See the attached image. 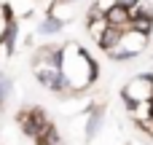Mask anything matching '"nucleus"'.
Returning a JSON list of instances; mask_svg holds the SVG:
<instances>
[{
	"instance_id": "obj_7",
	"label": "nucleus",
	"mask_w": 153,
	"mask_h": 145,
	"mask_svg": "<svg viewBox=\"0 0 153 145\" xmlns=\"http://www.w3.org/2000/svg\"><path fill=\"white\" fill-rule=\"evenodd\" d=\"M116 3H118V0H94L89 11H94V13H102V16H105V13H108V11H110Z\"/></svg>"
},
{
	"instance_id": "obj_3",
	"label": "nucleus",
	"mask_w": 153,
	"mask_h": 145,
	"mask_svg": "<svg viewBox=\"0 0 153 145\" xmlns=\"http://www.w3.org/2000/svg\"><path fill=\"white\" fill-rule=\"evenodd\" d=\"M148 43H151V35L148 32H140L134 27H126V30H118V35H116V40L110 46H105V54L110 59H134V57L145 54Z\"/></svg>"
},
{
	"instance_id": "obj_2",
	"label": "nucleus",
	"mask_w": 153,
	"mask_h": 145,
	"mask_svg": "<svg viewBox=\"0 0 153 145\" xmlns=\"http://www.w3.org/2000/svg\"><path fill=\"white\" fill-rule=\"evenodd\" d=\"M32 73L46 91L65 94L62 91V75H59V46H40L35 59H32Z\"/></svg>"
},
{
	"instance_id": "obj_1",
	"label": "nucleus",
	"mask_w": 153,
	"mask_h": 145,
	"mask_svg": "<svg viewBox=\"0 0 153 145\" xmlns=\"http://www.w3.org/2000/svg\"><path fill=\"white\" fill-rule=\"evenodd\" d=\"M59 75L65 94H83L97 81V62L78 43L59 46Z\"/></svg>"
},
{
	"instance_id": "obj_5",
	"label": "nucleus",
	"mask_w": 153,
	"mask_h": 145,
	"mask_svg": "<svg viewBox=\"0 0 153 145\" xmlns=\"http://www.w3.org/2000/svg\"><path fill=\"white\" fill-rule=\"evenodd\" d=\"M108 30H110V22H108V16H102V13H94V11H86V35H89V38L97 43V46H102V40H105Z\"/></svg>"
},
{
	"instance_id": "obj_6",
	"label": "nucleus",
	"mask_w": 153,
	"mask_h": 145,
	"mask_svg": "<svg viewBox=\"0 0 153 145\" xmlns=\"http://www.w3.org/2000/svg\"><path fill=\"white\" fill-rule=\"evenodd\" d=\"M108 22H110V27H116V30H126V27H132V16H129V11H126V5L118 0L108 13Z\"/></svg>"
},
{
	"instance_id": "obj_4",
	"label": "nucleus",
	"mask_w": 153,
	"mask_h": 145,
	"mask_svg": "<svg viewBox=\"0 0 153 145\" xmlns=\"http://www.w3.org/2000/svg\"><path fill=\"white\" fill-rule=\"evenodd\" d=\"M121 94H124V102H126L129 108H132V105H151L153 102V75H148V73L132 75V78L124 83Z\"/></svg>"
}]
</instances>
